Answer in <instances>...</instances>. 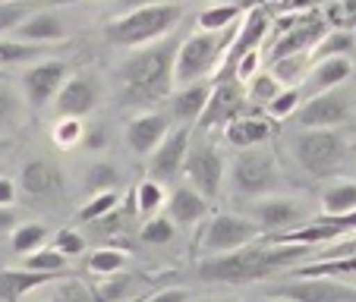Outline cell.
Wrapping results in <instances>:
<instances>
[{"mask_svg": "<svg viewBox=\"0 0 356 302\" xmlns=\"http://www.w3.org/2000/svg\"><path fill=\"white\" fill-rule=\"evenodd\" d=\"M180 38L174 32L168 38H158L152 44H145L142 51L129 54L127 60L117 67V88H120L123 104H155V101L170 98L174 92V57Z\"/></svg>", "mask_w": 356, "mask_h": 302, "instance_id": "obj_1", "label": "cell"}, {"mask_svg": "<svg viewBox=\"0 0 356 302\" xmlns=\"http://www.w3.org/2000/svg\"><path fill=\"white\" fill-rule=\"evenodd\" d=\"M309 246L302 242H277V246H243L224 255H209L199 265V280L205 283H252L265 280L275 271H284L296 262L306 258Z\"/></svg>", "mask_w": 356, "mask_h": 302, "instance_id": "obj_2", "label": "cell"}, {"mask_svg": "<svg viewBox=\"0 0 356 302\" xmlns=\"http://www.w3.org/2000/svg\"><path fill=\"white\" fill-rule=\"evenodd\" d=\"M183 19L180 3H148L133 13L117 16L114 22L104 26V41L114 47H142L158 38H168Z\"/></svg>", "mask_w": 356, "mask_h": 302, "instance_id": "obj_3", "label": "cell"}, {"mask_svg": "<svg viewBox=\"0 0 356 302\" xmlns=\"http://www.w3.org/2000/svg\"><path fill=\"white\" fill-rule=\"evenodd\" d=\"M234 41V26L224 32H193L180 41L174 57V85H193V82H205V76L215 73L218 60H221L224 47Z\"/></svg>", "mask_w": 356, "mask_h": 302, "instance_id": "obj_4", "label": "cell"}, {"mask_svg": "<svg viewBox=\"0 0 356 302\" xmlns=\"http://www.w3.org/2000/svg\"><path fill=\"white\" fill-rule=\"evenodd\" d=\"M290 151L312 180H331L347 158V139L337 129H296Z\"/></svg>", "mask_w": 356, "mask_h": 302, "instance_id": "obj_5", "label": "cell"}, {"mask_svg": "<svg viewBox=\"0 0 356 302\" xmlns=\"http://www.w3.org/2000/svg\"><path fill=\"white\" fill-rule=\"evenodd\" d=\"M230 183L240 195H249V199H265L268 192H275L281 186V170H277V161L271 151H262V148H243L236 155L234 167H230Z\"/></svg>", "mask_w": 356, "mask_h": 302, "instance_id": "obj_6", "label": "cell"}, {"mask_svg": "<svg viewBox=\"0 0 356 302\" xmlns=\"http://www.w3.org/2000/svg\"><path fill=\"white\" fill-rule=\"evenodd\" d=\"M183 176H186V186H193L202 199H215L221 192L224 183V158L215 145L209 142H189L186 148V161H183Z\"/></svg>", "mask_w": 356, "mask_h": 302, "instance_id": "obj_7", "label": "cell"}, {"mask_svg": "<svg viewBox=\"0 0 356 302\" xmlns=\"http://www.w3.org/2000/svg\"><path fill=\"white\" fill-rule=\"evenodd\" d=\"M67 76H70V67L63 60L29 63L22 79H19V94H22V101H26V108L44 110L47 104L57 98V92H60Z\"/></svg>", "mask_w": 356, "mask_h": 302, "instance_id": "obj_8", "label": "cell"}, {"mask_svg": "<svg viewBox=\"0 0 356 302\" xmlns=\"http://www.w3.org/2000/svg\"><path fill=\"white\" fill-rule=\"evenodd\" d=\"M347 117H350V98L341 88H331V92L309 94L290 120L300 129H334L341 123H347Z\"/></svg>", "mask_w": 356, "mask_h": 302, "instance_id": "obj_9", "label": "cell"}, {"mask_svg": "<svg viewBox=\"0 0 356 302\" xmlns=\"http://www.w3.org/2000/svg\"><path fill=\"white\" fill-rule=\"evenodd\" d=\"M256 236H259L256 221L240 215H215L209 221V227H205L202 249H205V255H224V252H234V249L256 242Z\"/></svg>", "mask_w": 356, "mask_h": 302, "instance_id": "obj_10", "label": "cell"}, {"mask_svg": "<svg viewBox=\"0 0 356 302\" xmlns=\"http://www.w3.org/2000/svg\"><path fill=\"white\" fill-rule=\"evenodd\" d=\"M104 98V85L95 73H76L67 76L54 98V108L60 117H73V120H82L86 114H92L95 108Z\"/></svg>", "mask_w": 356, "mask_h": 302, "instance_id": "obj_11", "label": "cell"}, {"mask_svg": "<svg viewBox=\"0 0 356 302\" xmlns=\"http://www.w3.org/2000/svg\"><path fill=\"white\" fill-rule=\"evenodd\" d=\"M193 142V129L177 126L161 139V145L148 155V180L155 183H174L183 174V161H186V148Z\"/></svg>", "mask_w": 356, "mask_h": 302, "instance_id": "obj_12", "label": "cell"}, {"mask_svg": "<svg viewBox=\"0 0 356 302\" xmlns=\"http://www.w3.org/2000/svg\"><path fill=\"white\" fill-rule=\"evenodd\" d=\"M16 189H19L26 199H32L35 205H51V201L63 199V192H67L60 167H54V164L44 161V158H32L29 164H22Z\"/></svg>", "mask_w": 356, "mask_h": 302, "instance_id": "obj_13", "label": "cell"}, {"mask_svg": "<svg viewBox=\"0 0 356 302\" xmlns=\"http://www.w3.org/2000/svg\"><path fill=\"white\" fill-rule=\"evenodd\" d=\"M275 299L290 302H356V287L341 280H293V283H277L268 290Z\"/></svg>", "mask_w": 356, "mask_h": 302, "instance_id": "obj_14", "label": "cell"}, {"mask_svg": "<svg viewBox=\"0 0 356 302\" xmlns=\"http://www.w3.org/2000/svg\"><path fill=\"white\" fill-rule=\"evenodd\" d=\"M325 22L316 16H302L293 26H284V32L277 35L275 47H271V60L277 57H293V54H312V47L325 38Z\"/></svg>", "mask_w": 356, "mask_h": 302, "instance_id": "obj_15", "label": "cell"}, {"mask_svg": "<svg viewBox=\"0 0 356 302\" xmlns=\"http://www.w3.org/2000/svg\"><path fill=\"white\" fill-rule=\"evenodd\" d=\"M170 133V120L168 114H158V110H145V114L133 117L127 123V145L133 155L148 158L161 145V139Z\"/></svg>", "mask_w": 356, "mask_h": 302, "instance_id": "obj_16", "label": "cell"}, {"mask_svg": "<svg viewBox=\"0 0 356 302\" xmlns=\"http://www.w3.org/2000/svg\"><path fill=\"white\" fill-rule=\"evenodd\" d=\"M243 110V94L236 88V82H218L211 85V94L205 101V110L199 117L202 129H215V126H227L230 120H236Z\"/></svg>", "mask_w": 356, "mask_h": 302, "instance_id": "obj_17", "label": "cell"}, {"mask_svg": "<svg viewBox=\"0 0 356 302\" xmlns=\"http://www.w3.org/2000/svg\"><path fill=\"white\" fill-rule=\"evenodd\" d=\"M259 230H287L302 221V205L290 195H271V199H259L252 205V217Z\"/></svg>", "mask_w": 356, "mask_h": 302, "instance_id": "obj_18", "label": "cell"}, {"mask_svg": "<svg viewBox=\"0 0 356 302\" xmlns=\"http://www.w3.org/2000/svg\"><path fill=\"white\" fill-rule=\"evenodd\" d=\"M209 94H211V82H193V85H183V88H177V92H170L168 120H177L180 126H189L193 120L202 117Z\"/></svg>", "mask_w": 356, "mask_h": 302, "instance_id": "obj_19", "label": "cell"}, {"mask_svg": "<svg viewBox=\"0 0 356 302\" xmlns=\"http://www.w3.org/2000/svg\"><path fill=\"white\" fill-rule=\"evenodd\" d=\"M16 38L19 41H32V44H51V41H60L67 38V26H63V19L54 13V10H35V13H29L26 19L16 26Z\"/></svg>", "mask_w": 356, "mask_h": 302, "instance_id": "obj_20", "label": "cell"}, {"mask_svg": "<svg viewBox=\"0 0 356 302\" xmlns=\"http://www.w3.org/2000/svg\"><path fill=\"white\" fill-rule=\"evenodd\" d=\"M265 32H268V19H265V13H262V10H252V13L246 16V22L240 26V35H236V38L227 44L230 54H227V60H224V76H234L236 63H240L246 54H252V51H256L259 41L265 38Z\"/></svg>", "mask_w": 356, "mask_h": 302, "instance_id": "obj_21", "label": "cell"}, {"mask_svg": "<svg viewBox=\"0 0 356 302\" xmlns=\"http://www.w3.org/2000/svg\"><path fill=\"white\" fill-rule=\"evenodd\" d=\"M164 205H168V217L174 221V227H193L209 211V199H202L193 186H174Z\"/></svg>", "mask_w": 356, "mask_h": 302, "instance_id": "obj_22", "label": "cell"}, {"mask_svg": "<svg viewBox=\"0 0 356 302\" xmlns=\"http://www.w3.org/2000/svg\"><path fill=\"white\" fill-rule=\"evenodd\" d=\"M350 76H353V60L350 57H322L309 69V94L341 88Z\"/></svg>", "mask_w": 356, "mask_h": 302, "instance_id": "obj_23", "label": "cell"}, {"mask_svg": "<svg viewBox=\"0 0 356 302\" xmlns=\"http://www.w3.org/2000/svg\"><path fill=\"white\" fill-rule=\"evenodd\" d=\"M47 280H54V274H35V271L16 268V271H0V302H19L35 287H44Z\"/></svg>", "mask_w": 356, "mask_h": 302, "instance_id": "obj_24", "label": "cell"}, {"mask_svg": "<svg viewBox=\"0 0 356 302\" xmlns=\"http://www.w3.org/2000/svg\"><path fill=\"white\" fill-rule=\"evenodd\" d=\"M268 135H271V126L265 120H256V117H236V120H230L227 129H224V139L234 148H240V151L243 148L262 145Z\"/></svg>", "mask_w": 356, "mask_h": 302, "instance_id": "obj_25", "label": "cell"}, {"mask_svg": "<svg viewBox=\"0 0 356 302\" xmlns=\"http://www.w3.org/2000/svg\"><path fill=\"white\" fill-rule=\"evenodd\" d=\"M26 114V101H22L19 88L10 82H0V135H10L22 123Z\"/></svg>", "mask_w": 356, "mask_h": 302, "instance_id": "obj_26", "label": "cell"}, {"mask_svg": "<svg viewBox=\"0 0 356 302\" xmlns=\"http://www.w3.org/2000/svg\"><path fill=\"white\" fill-rule=\"evenodd\" d=\"M44 60V44H32V41L7 38L0 35V67H13V63H38Z\"/></svg>", "mask_w": 356, "mask_h": 302, "instance_id": "obj_27", "label": "cell"}, {"mask_svg": "<svg viewBox=\"0 0 356 302\" xmlns=\"http://www.w3.org/2000/svg\"><path fill=\"white\" fill-rule=\"evenodd\" d=\"M322 208L328 217H343L356 211V183H331L322 192Z\"/></svg>", "mask_w": 356, "mask_h": 302, "instance_id": "obj_28", "label": "cell"}, {"mask_svg": "<svg viewBox=\"0 0 356 302\" xmlns=\"http://www.w3.org/2000/svg\"><path fill=\"white\" fill-rule=\"evenodd\" d=\"M356 51V35L350 28H334V32H325V38L312 47V57L322 60V57H350Z\"/></svg>", "mask_w": 356, "mask_h": 302, "instance_id": "obj_29", "label": "cell"}, {"mask_svg": "<svg viewBox=\"0 0 356 302\" xmlns=\"http://www.w3.org/2000/svg\"><path fill=\"white\" fill-rule=\"evenodd\" d=\"M306 67H309V54H293V57H277V60H271L268 73L275 76L284 88H300L302 76H306Z\"/></svg>", "mask_w": 356, "mask_h": 302, "instance_id": "obj_30", "label": "cell"}, {"mask_svg": "<svg viewBox=\"0 0 356 302\" xmlns=\"http://www.w3.org/2000/svg\"><path fill=\"white\" fill-rule=\"evenodd\" d=\"M47 242V230L41 224H22V227H13V236H10V246H13L16 255H32Z\"/></svg>", "mask_w": 356, "mask_h": 302, "instance_id": "obj_31", "label": "cell"}, {"mask_svg": "<svg viewBox=\"0 0 356 302\" xmlns=\"http://www.w3.org/2000/svg\"><path fill=\"white\" fill-rule=\"evenodd\" d=\"M35 10H41V0H0V35L16 32V26Z\"/></svg>", "mask_w": 356, "mask_h": 302, "instance_id": "obj_32", "label": "cell"}, {"mask_svg": "<svg viewBox=\"0 0 356 302\" xmlns=\"http://www.w3.org/2000/svg\"><path fill=\"white\" fill-rule=\"evenodd\" d=\"M86 268L98 277H114L127 268V252H120V249H98V252L88 255Z\"/></svg>", "mask_w": 356, "mask_h": 302, "instance_id": "obj_33", "label": "cell"}, {"mask_svg": "<svg viewBox=\"0 0 356 302\" xmlns=\"http://www.w3.org/2000/svg\"><path fill=\"white\" fill-rule=\"evenodd\" d=\"M236 16H240V7H234V3L209 7L199 13V28L202 32H224V28H230L236 22Z\"/></svg>", "mask_w": 356, "mask_h": 302, "instance_id": "obj_34", "label": "cell"}, {"mask_svg": "<svg viewBox=\"0 0 356 302\" xmlns=\"http://www.w3.org/2000/svg\"><path fill=\"white\" fill-rule=\"evenodd\" d=\"M281 82L275 79L271 73H256V76H249V92H246V98L252 101V104H265L268 108L271 101L277 98V92H281Z\"/></svg>", "mask_w": 356, "mask_h": 302, "instance_id": "obj_35", "label": "cell"}, {"mask_svg": "<svg viewBox=\"0 0 356 302\" xmlns=\"http://www.w3.org/2000/svg\"><path fill=\"white\" fill-rule=\"evenodd\" d=\"M114 208H117V192L114 189H108V192H95V199L79 208V221L82 224H98V221H104V215H111Z\"/></svg>", "mask_w": 356, "mask_h": 302, "instance_id": "obj_36", "label": "cell"}, {"mask_svg": "<svg viewBox=\"0 0 356 302\" xmlns=\"http://www.w3.org/2000/svg\"><path fill=\"white\" fill-rule=\"evenodd\" d=\"M63 265H67V258H63L57 249H38V252L26 255L22 268L35 271V274H57V271H63Z\"/></svg>", "mask_w": 356, "mask_h": 302, "instance_id": "obj_37", "label": "cell"}, {"mask_svg": "<svg viewBox=\"0 0 356 302\" xmlns=\"http://www.w3.org/2000/svg\"><path fill=\"white\" fill-rule=\"evenodd\" d=\"M136 201H139V205H136V208H139V215L142 217H152L168 199H164L161 183L145 180V183H139V189H136Z\"/></svg>", "mask_w": 356, "mask_h": 302, "instance_id": "obj_38", "label": "cell"}, {"mask_svg": "<svg viewBox=\"0 0 356 302\" xmlns=\"http://www.w3.org/2000/svg\"><path fill=\"white\" fill-rule=\"evenodd\" d=\"M174 236H177V227L170 217H152V221H145V227H142V240H145L148 246H168Z\"/></svg>", "mask_w": 356, "mask_h": 302, "instance_id": "obj_39", "label": "cell"}, {"mask_svg": "<svg viewBox=\"0 0 356 302\" xmlns=\"http://www.w3.org/2000/svg\"><path fill=\"white\" fill-rule=\"evenodd\" d=\"M86 176H88L86 186L92 189V192H108V189L117 186V167H114V164L98 161V164H92V167H88Z\"/></svg>", "mask_w": 356, "mask_h": 302, "instance_id": "obj_40", "label": "cell"}, {"mask_svg": "<svg viewBox=\"0 0 356 302\" xmlns=\"http://www.w3.org/2000/svg\"><path fill=\"white\" fill-rule=\"evenodd\" d=\"M302 104V88H281L277 92V98L268 104L271 117H281V120H287V117L296 114V108Z\"/></svg>", "mask_w": 356, "mask_h": 302, "instance_id": "obj_41", "label": "cell"}, {"mask_svg": "<svg viewBox=\"0 0 356 302\" xmlns=\"http://www.w3.org/2000/svg\"><path fill=\"white\" fill-rule=\"evenodd\" d=\"M51 249H57L63 258H70V255H79V252H86V240H82L76 230L63 227V230H57L54 246H51Z\"/></svg>", "mask_w": 356, "mask_h": 302, "instance_id": "obj_42", "label": "cell"}, {"mask_svg": "<svg viewBox=\"0 0 356 302\" xmlns=\"http://www.w3.org/2000/svg\"><path fill=\"white\" fill-rule=\"evenodd\" d=\"M82 133H86V129H82L79 120H73V117H63V120L54 126V142L60 148H73L76 142H82Z\"/></svg>", "mask_w": 356, "mask_h": 302, "instance_id": "obj_43", "label": "cell"}, {"mask_svg": "<svg viewBox=\"0 0 356 302\" xmlns=\"http://www.w3.org/2000/svg\"><path fill=\"white\" fill-rule=\"evenodd\" d=\"M54 302H98V299H95L92 290L82 287L79 280H67L60 290H57Z\"/></svg>", "mask_w": 356, "mask_h": 302, "instance_id": "obj_44", "label": "cell"}, {"mask_svg": "<svg viewBox=\"0 0 356 302\" xmlns=\"http://www.w3.org/2000/svg\"><path fill=\"white\" fill-rule=\"evenodd\" d=\"M142 302H189V290H180V287H168V290H158L155 296H148Z\"/></svg>", "mask_w": 356, "mask_h": 302, "instance_id": "obj_45", "label": "cell"}, {"mask_svg": "<svg viewBox=\"0 0 356 302\" xmlns=\"http://www.w3.org/2000/svg\"><path fill=\"white\" fill-rule=\"evenodd\" d=\"M16 183L10 180V176H0V208H13V201H16Z\"/></svg>", "mask_w": 356, "mask_h": 302, "instance_id": "obj_46", "label": "cell"}, {"mask_svg": "<svg viewBox=\"0 0 356 302\" xmlns=\"http://www.w3.org/2000/svg\"><path fill=\"white\" fill-rule=\"evenodd\" d=\"M16 221H19V215L13 208H0V233H10L16 227Z\"/></svg>", "mask_w": 356, "mask_h": 302, "instance_id": "obj_47", "label": "cell"}, {"mask_svg": "<svg viewBox=\"0 0 356 302\" xmlns=\"http://www.w3.org/2000/svg\"><path fill=\"white\" fill-rule=\"evenodd\" d=\"M341 3V19L356 26V0H337Z\"/></svg>", "mask_w": 356, "mask_h": 302, "instance_id": "obj_48", "label": "cell"}, {"mask_svg": "<svg viewBox=\"0 0 356 302\" xmlns=\"http://www.w3.org/2000/svg\"><path fill=\"white\" fill-rule=\"evenodd\" d=\"M316 3H322V0H290V7H293V10H302V7H316Z\"/></svg>", "mask_w": 356, "mask_h": 302, "instance_id": "obj_49", "label": "cell"}, {"mask_svg": "<svg viewBox=\"0 0 356 302\" xmlns=\"http://www.w3.org/2000/svg\"><path fill=\"white\" fill-rule=\"evenodd\" d=\"M271 302H290V299H275V296H271Z\"/></svg>", "mask_w": 356, "mask_h": 302, "instance_id": "obj_50", "label": "cell"}]
</instances>
